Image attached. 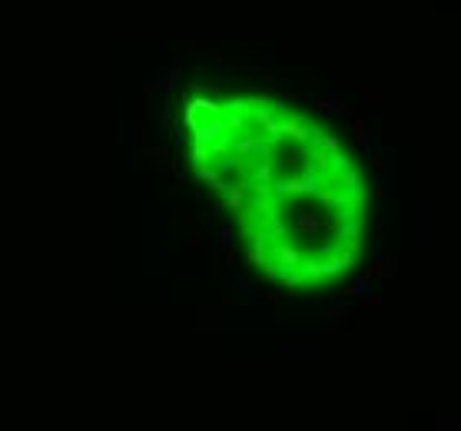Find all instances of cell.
Here are the masks:
<instances>
[{
  "mask_svg": "<svg viewBox=\"0 0 461 431\" xmlns=\"http://www.w3.org/2000/svg\"><path fill=\"white\" fill-rule=\"evenodd\" d=\"M282 299H286V296H279V292H269V296H266V302H269V305H282Z\"/></svg>",
  "mask_w": 461,
  "mask_h": 431,
  "instance_id": "cell-5",
  "label": "cell"
},
{
  "mask_svg": "<svg viewBox=\"0 0 461 431\" xmlns=\"http://www.w3.org/2000/svg\"><path fill=\"white\" fill-rule=\"evenodd\" d=\"M199 176L206 179V183H213V186H219V176L213 173V169H206V166H199Z\"/></svg>",
  "mask_w": 461,
  "mask_h": 431,
  "instance_id": "cell-1",
  "label": "cell"
},
{
  "mask_svg": "<svg viewBox=\"0 0 461 431\" xmlns=\"http://www.w3.org/2000/svg\"><path fill=\"white\" fill-rule=\"evenodd\" d=\"M282 259H286V262H295V259H299V252H295L292 246H282Z\"/></svg>",
  "mask_w": 461,
  "mask_h": 431,
  "instance_id": "cell-3",
  "label": "cell"
},
{
  "mask_svg": "<svg viewBox=\"0 0 461 431\" xmlns=\"http://www.w3.org/2000/svg\"><path fill=\"white\" fill-rule=\"evenodd\" d=\"M229 202H232V206L242 202V189H239V186H229Z\"/></svg>",
  "mask_w": 461,
  "mask_h": 431,
  "instance_id": "cell-2",
  "label": "cell"
},
{
  "mask_svg": "<svg viewBox=\"0 0 461 431\" xmlns=\"http://www.w3.org/2000/svg\"><path fill=\"white\" fill-rule=\"evenodd\" d=\"M349 319V312H342V309H332V325H339V322H345Z\"/></svg>",
  "mask_w": 461,
  "mask_h": 431,
  "instance_id": "cell-4",
  "label": "cell"
}]
</instances>
